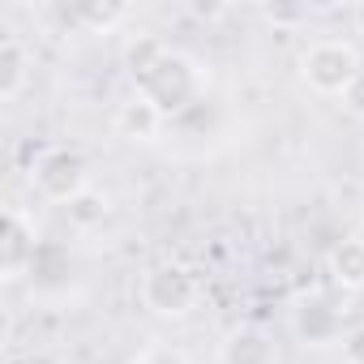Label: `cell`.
<instances>
[{"instance_id": "cell-1", "label": "cell", "mask_w": 364, "mask_h": 364, "mask_svg": "<svg viewBox=\"0 0 364 364\" xmlns=\"http://www.w3.org/2000/svg\"><path fill=\"white\" fill-rule=\"evenodd\" d=\"M300 73L317 95H347V86L360 77V56L343 39H321L300 56Z\"/></svg>"}, {"instance_id": "cell-2", "label": "cell", "mask_w": 364, "mask_h": 364, "mask_svg": "<svg viewBox=\"0 0 364 364\" xmlns=\"http://www.w3.org/2000/svg\"><path fill=\"white\" fill-rule=\"evenodd\" d=\"M31 180H35V189H39L48 202L69 206V202H77V198L86 193V159H82L77 150L56 146V150L39 154V163H35Z\"/></svg>"}, {"instance_id": "cell-3", "label": "cell", "mask_w": 364, "mask_h": 364, "mask_svg": "<svg viewBox=\"0 0 364 364\" xmlns=\"http://www.w3.org/2000/svg\"><path fill=\"white\" fill-rule=\"evenodd\" d=\"M141 300L154 313H163V317H185L198 304V283H193V274H185L180 266H154L141 279Z\"/></svg>"}, {"instance_id": "cell-4", "label": "cell", "mask_w": 364, "mask_h": 364, "mask_svg": "<svg viewBox=\"0 0 364 364\" xmlns=\"http://www.w3.org/2000/svg\"><path fill=\"white\" fill-rule=\"evenodd\" d=\"M159 129H163V112H159L146 95L120 103V112H116V133H120V137H129V141H150V137H159Z\"/></svg>"}, {"instance_id": "cell-5", "label": "cell", "mask_w": 364, "mask_h": 364, "mask_svg": "<svg viewBox=\"0 0 364 364\" xmlns=\"http://www.w3.org/2000/svg\"><path fill=\"white\" fill-rule=\"evenodd\" d=\"M26 77H31V56L14 35H5V43H0V99L5 103L18 99L26 90Z\"/></svg>"}, {"instance_id": "cell-6", "label": "cell", "mask_w": 364, "mask_h": 364, "mask_svg": "<svg viewBox=\"0 0 364 364\" xmlns=\"http://www.w3.org/2000/svg\"><path fill=\"white\" fill-rule=\"evenodd\" d=\"M223 364H274V343L262 330H236L223 343Z\"/></svg>"}, {"instance_id": "cell-7", "label": "cell", "mask_w": 364, "mask_h": 364, "mask_svg": "<svg viewBox=\"0 0 364 364\" xmlns=\"http://www.w3.org/2000/svg\"><path fill=\"white\" fill-rule=\"evenodd\" d=\"M26 262L35 266V228H26L22 215H9V223H5V270L18 274Z\"/></svg>"}, {"instance_id": "cell-8", "label": "cell", "mask_w": 364, "mask_h": 364, "mask_svg": "<svg viewBox=\"0 0 364 364\" xmlns=\"http://www.w3.org/2000/svg\"><path fill=\"white\" fill-rule=\"evenodd\" d=\"M330 270L343 287H364V236H351L343 240L334 253H330Z\"/></svg>"}, {"instance_id": "cell-9", "label": "cell", "mask_w": 364, "mask_h": 364, "mask_svg": "<svg viewBox=\"0 0 364 364\" xmlns=\"http://www.w3.org/2000/svg\"><path fill=\"white\" fill-rule=\"evenodd\" d=\"M296 330H300L309 343H326V338H334V330H338V313H334L330 304L313 300V304H304V309H300Z\"/></svg>"}, {"instance_id": "cell-10", "label": "cell", "mask_w": 364, "mask_h": 364, "mask_svg": "<svg viewBox=\"0 0 364 364\" xmlns=\"http://www.w3.org/2000/svg\"><path fill=\"white\" fill-rule=\"evenodd\" d=\"M65 210H69V219H73L77 228H86V223L103 219V202H99V198H90V193H82V198H77V202H69Z\"/></svg>"}, {"instance_id": "cell-11", "label": "cell", "mask_w": 364, "mask_h": 364, "mask_svg": "<svg viewBox=\"0 0 364 364\" xmlns=\"http://www.w3.org/2000/svg\"><path fill=\"white\" fill-rule=\"evenodd\" d=\"M343 360L347 364H364V326H355V330L343 334Z\"/></svg>"}, {"instance_id": "cell-12", "label": "cell", "mask_w": 364, "mask_h": 364, "mask_svg": "<svg viewBox=\"0 0 364 364\" xmlns=\"http://www.w3.org/2000/svg\"><path fill=\"white\" fill-rule=\"evenodd\" d=\"M343 103L355 112V116H364V69H360V77L347 86V95H343Z\"/></svg>"}, {"instance_id": "cell-13", "label": "cell", "mask_w": 364, "mask_h": 364, "mask_svg": "<svg viewBox=\"0 0 364 364\" xmlns=\"http://www.w3.org/2000/svg\"><path fill=\"white\" fill-rule=\"evenodd\" d=\"M355 26H360V35H364V5H355Z\"/></svg>"}]
</instances>
